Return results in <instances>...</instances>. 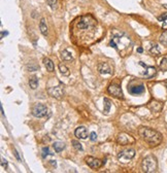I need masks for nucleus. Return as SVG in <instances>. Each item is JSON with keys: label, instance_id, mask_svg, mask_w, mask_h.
Listing matches in <instances>:
<instances>
[{"label": "nucleus", "instance_id": "obj_16", "mask_svg": "<svg viewBox=\"0 0 167 173\" xmlns=\"http://www.w3.org/2000/svg\"><path fill=\"white\" fill-rule=\"evenodd\" d=\"M53 147H54V150L56 152H61L63 150H65V143H63V142H60V141H56L53 144Z\"/></svg>", "mask_w": 167, "mask_h": 173}, {"label": "nucleus", "instance_id": "obj_7", "mask_svg": "<svg viewBox=\"0 0 167 173\" xmlns=\"http://www.w3.org/2000/svg\"><path fill=\"white\" fill-rule=\"evenodd\" d=\"M46 112H48V108L44 104H35L32 108V114L35 118H44V116H46Z\"/></svg>", "mask_w": 167, "mask_h": 173}, {"label": "nucleus", "instance_id": "obj_14", "mask_svg": "<svg viewBox=\"0 0 167 173\" xmlns=\"http://www.w3.org/2000/svg\"><path fill=\"white\" fill-rule=\"evenodd\" d=\"M44 66H46V70H48L49 72H53V71H54L55 66H54V63L52 62L51 59H49V58H44Z\"/></svg>", "mask_w": 167, "mask_h": 173}, {"label": "nucleus", "instance_id": "obj_30", "mask_svg": "<svg viewBox=\"0 0 167 173\" xmlns=\"http://www.w3.org/2000/svg\"><path fill=\"white\" fill-rule=\"evenodd\" d=\"M7 32H4V31H2L1 32V38H3V37H4V35H7Z\"/></svg>", "mask_w": 167, "mask_h": 173}, {"label": "nucleus", "instance_id": "obj_5", "mask_svg": "<svg viewBox=\"0 0 167 173\" xmlns=\"http://www.w3.org/2000/svg\"><path fill=\"white\" fill-rule=\"evenodd\" d=\"M117 142L121 145L134 144V143H135V138H134L132 135L128 134V133L122 132V133H120V134L118 135V137H117Z\"/></svg>", "mask_w": 167, "mask_h": 173}, {"label": "nucleus", "instance_id": "obj_8", "mask_svg": "<svg viewBox=\"0 0 167 173\" xmlns=\"http://www.w3.org/2000/svg\"><path fill=\"white\" fill-rule=\"evenodd\" d=\"M107 92L111 95L117 97V98H123V92H122L121 87L117 83H111V85H108Z\"/></svg>", "mask_w": 167, "mask_h": 173}, {"label": "nucleus", "instance_id": "obj_22", "mask_svg": "<svg viewBox=\"0 0 167 173\" xmlns=\"http://www.w3.org/2000/svg\"><path fill=\"white\" fill-rule=\"evenodd\" d=\"M159 39H160V42H161V43L164 44V45H167V30L160 35Z\"/></svg>", "mask_w": 167, "mask_h": 173}, {"label": "nucleus", "instance_id": "obj_10", "mask_svg": "<svg viewBox=\"0 0 167 173\" xmlns=\"http://www.w3.org/2000/svg\"><path fill=\"white\" fill-rule=\"evenodd\" d=\"M86 163L89 167H91L92 169H98L103 165V161H100L99 159L93 157H87L86 158Z\"/></svg>", "mask_w": 167, "mask_h": 173}, {"label": "nucleus", "instance_id": "obj_18", "mask_svg": "<svg viewBox=\"0 0 167 173\" xmlns=\"http://www.w3.org/2000/svg\"><path fill=\"white\" fill-rule=\"evenodd\" d=\"M29 85H30V88L32 90H35L37 88V85H38V78H37V76H35V75L31 76L30 79H29Z\"/></svg>", "mask_w": 167, "mask_h": 173}, {"label": "nucleus", "instance_id": "obj_20", "mask_svg": "<svg viewBox=\"0 0 167 173\" xmlns=\"http://www.w3.org/2000/svg\"><path fill=\"white\" fill-rule=\"evenodd\" d=\"M150 53H151L153 56H159V55L161 54V52H160V49H159V47H158L157 44H153L151 49H150Z\"/></svg>", "mask_w": 167, "mask_h": 173}, {"label": "nucleus", "instance_id": "obj_6", "mask_svg": "<svg viewBox=\"0 0 167 173\" xmlns=\"http://www.w3.org/2000/svg\"><path fill=\"white\" fill-rule=\"evenodd\" d=\"M48 93L53 98L61 99L63 97V95H64V85L60 83L57 87H53V88L48 89Z\"/></svg>", "mask_w": 167, "mask_h": 173}, {"label": "nucleus", "instance_id": "obj_28", "mask_svg": "<svg viewBox=\"0 0 167 173\" xmlns=\"http://www.w3.org/2000/svg\"><path fill=\"white\" fill-rule=\"evenodd\" d=\"M90 139L92 140V141H96V139H97V134H96L95 132H92L90 134Z\"/></svg>", "mask_w": 167, "mask_h": 173}, {"label": "nucleus", "instance_id": "obj_32", "mask_svg": "<svg viewBox=\"0 0 167 173\" xmlns=\"http://www.w3.org/2000/svg\"><path fill=\"white\" fill-rule=\"evenodd\" d=\"M142 51H144V49H142V47H138V49H137V52H138V53H142Z\"/></svg>", "mask_w": 167, "mask_h": 173}, {"label": "nucleus", "instance_id": "obj_17", "mask_svg": "<svg viewBox=\"0 0 167 173\" xmlns=\"http://www.w3.org/2000/svg\"><path fill=\"white\" fill-rule=\"evenodd\" d=\"M61 59L63 60V61H72L73 57H72L71 53H69L67 49H64V51L61 53Z\"/></svg>", "mask_w": 167, "mask_h": 173}, {"label": "nucleus", "instance_id": "obj_13", "mask_svg": "<svg viewBox=\"0 0 167 173\" xmlns=\"http://www.w3.org/2000/svg\"><path fill=\"white\" fill-rule=\"evenodd\" d=\"M97 69L101 74H111L113 73L111 68L109 67V65L107 63H100V64L98 65Z\"/></svg>", "mask_w": 167, "mask_h": 173}, {"label": "nucleus", "instance_id": "obj_12", "mask_svg": "<svg viewBox=\"0 0 167 173\" xmlns=\"http://www.w3.org/2000/svg\"><path fill=\"white\" fill-rule=\"evenodd\" d=\"M74 135L75 137H77L78 139H87L88 137V131L84 126H80L77 127L74 131Z\"/></svg>", "mask_w": 167, "mask_h": 173}, {"label": "nucleus", "instance_id": "obj_11", "mask_svg": "<svg viewBox=\"0 0 167 173\" xmlns=\"http://www.w3.org/2000/svg\"><path fill=\"white\" fill-rule=\"evenodd\" d=\"M139 65H142L146 68V71L144 72V75L146 77L148 78H151V77H154L155 75H156V72H157V70H156V67L154 66H148L146 65L144 62H139Z\"/></svg>", "mask_w": 167, "mask_h": 173}, {"label": "nucleus", "instance_id": "obj_26", "mask_svg": "<svg viewBox=\"0 0 167 173\" xmlns=\"http://www.w3.org/2000/svg\"><path fill=\"white\" fill-rule=\"evenodd\" d=\"M46 2H48V4L50 5V7L54 9V8L56 7V5H57V2H58V0H46Z\"/></svg>", "mask_w": 167, "mask_h": 173}, {"label": "nucleus", "instance_id": "obj_31", "mask_svg": "<svg viewBox=\"0 0 167 173\" xmlns=\"http://www.w3.org/2000/svg\"><path fill=\"white\" fill-rule=\"evenodd\" d=\"M15 157H17V159H18V160H20V157H19L18 152H17V150H15Z\"/></svg>", "mask_w": 167, "mask_h": 173}, {"label": "nucleus", "instance_id": "obj_33", "mask_svg": "<svg viewBox=\"0 0 167 173\" xmlns=\"http://www.w3.org/2000/svg\"><path fill=\"white\" fill-rule=\"evenodd\" d=\"M163 7L166 8V9H167V4H163Z\"/></svg>", "mask_w": 167, "mask_h": 173}, {"label": "nucleus", "instance_id": "obj_21", "mask_svg": "<svg viewBox=\"0 0 167 173\" xmlns=\"http://www.w3.org/2000/svg\"><path fill=\"white\" fill-rule=\"evenodd\" d=\"M111 100L108 98H104V112H105V114H108L109 110H111Z\"/></svg>", "mask_w": 167, "mask_h": 173}, {"label": "nucleus", "instance_id": "obj_29", "mask_svg": "<svg viewBox=\"0 0 167 173\" xmlns=\"http://www.w3.org/2000/svg\"><path fill=\"white\" fill-rule=\"evenodd\" d=\"M1 165H2V167L3 168H7V161L5 160V159H2V163H1Z\"/></svg>", "mask_w": 167, "mask_h": 173}, {"label": "nucleus", "instance_id": "obj_24", "mask_svg": "<svg viewBox=\"0 0 167 173\" xmlns=\"http://www.w3.org/2000/svg\"><path fill=\"white\" fill-rule=\"evenodd\" d=\"M71 143H72V145H73V147H74L76 150H82V144H80V143L77 141V140H72Z\"/></svg>", "mask_w": 167, "mask_h": 173}, {"label": "nucleus", "instance_id": "obj_2", "mask_svg": "<svg viewBox=\"0 0 167 173\" xmlns=\"http://www.w3.org/2000/svg\"><path fill=\"white\" fill-rule=\"evenodd\" d=\"M158 162L154 156H148L144 159L142 164V169L146 173H154L157 171Z\"/></svg>", "mask_w": 167, "mask_h": 173}, {"label": "nucleus", "instance_id": "obj_15", "mask_svg": "<svg viewBox=\"0 0 167 173\" xmlns=\"http://www.w3.org/2000/svg\"><path fill=\"white\" fill-rule=\"evenodd\" d=\"M39 29H40V32L42 35L46 36L48 35V25H46V22L44 19H41L40 20V23H39Z\"/></svg>", "mask_w": 167, "mask_h": 173}, {"label": "nucleus", "instance_id": "obj_25", "mask_svg": "<svg viewBox=\"0 0 167 173\" xmlns=\"http://www.w3.org/2000/svg\"><path fill=\"white\" fill-rule=\"evenodd\" d=\"M49 155H53V154H51L49 147L44 146V148H42V158H46V156H49Z\"/></svg>", "mask_w": 167, "mask_h": 173}, {"label": "nucleus", "instance_id": "obj_3", "mask_svg": "<svg viewBox=\"0 0 167 173\" xmlns=\"http://www.w3.org/2000/svg\"><path fill=\"white\" fill-rule=\"evenodd\" d=\"M134 157H135V150H134L133 148H126V150H123L119 152V155H118L119 161L124 163V164L129 163Z\"/></svg>", "mask_w": 167, "mask_h": 173}, {"label": "nucleus", "instance_id": "obj_1", "mask_svg": "<svg viewBox=\"0 0 167 173\" xmlns=\"http://www.w3.org/2000/svg\"><path fill=\"white\" fill-rule=\"evenodd\" d=\"M138 134L142 138V140L147 142L150 146H158L162 142L161 133L148 127H142L138 130Z\"/></svg>", "mask_w": 167, "mask_h": 173}, {"label": "nucleus", "instance_id": "obj_19", "mask_svg": "<svg viewBox=\"0 0 167 173\" xmlns=\"http://www.w3.org/2000/svg\"><path fill=\"white\" fill-rule=\"evenodd\" d=\"M59 71L61 72V74H63L64 76H69V74H70L68 67L65 66L64 64H59Z\"/></svg>", "mask_w": 167, "mask_h": 173}, {"label": "nucleus", "instance_id": "obj_9", "mask_svg": "<svg viewBox=\"0 0 167 173\" xmlns=\"http://www.w3.org/2000/svg\"><path fill=\"white\" fill-rule=\"evenodd\" d=\"M144 91H146V88H144V85L142 83L136 85H128V92L131 95L134 96L142 95V94L144 93Z\"/></svg>", "mask_w": 167, "mask_h": 173}, {"label": "nucleus", "instance_id": "obj_27", "mask_svg": "<svg viewBox=\"0 0 167 173\" xmlns=\"http://www.w3.org/2000/svg\"><path fill=\"white\" fill-rule=\"evenodd\" d=\"M166 20H167V13H162L161 16L158 17V21H159V22H165Z\"/></svg>", "mask_w": 167, "mask_h": 173}, {"label": "nucleus", "instance_id": "obj_23", "mask_svg": "<svg viewBox=\"0 0 167 173\" xmlns=\"http://www.w3.org/2000/svg\"><path fill=\"white\" fill-rule=\"evenodd\" d=\"M160 69L162 71H167V59L166 58H163L161 63H160Z\"/></svg>", "mask_w": 167, "mask_h": 173}, {"label": "nucleus", "instance_id": "obj_4", "mask_svg": "<svg viewBox=\"0 0 167 173\" xmlns=\"http://www.w3.org/2000/svg\"><path fill=\"white\" fill-rule=\"evenodd\" d=\"M96 24V21L93 19L92 16H82L80 18V22L77 23V27L82 30H86V29H89L91 27H94Z\"/></svg>", "mask_w": 167, "mask_h": 173}]
</instances>
